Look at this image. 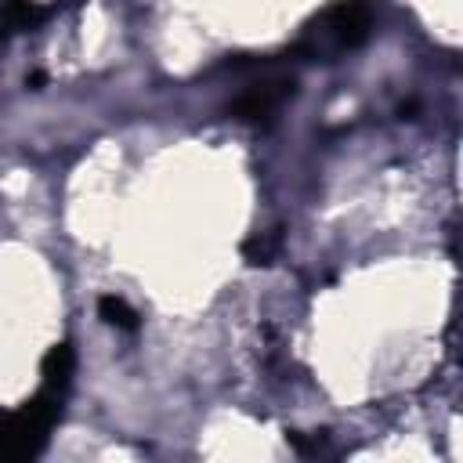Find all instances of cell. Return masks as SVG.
<instances>
[{
    "instance_id": "6da1fadb",
    "label": "cell",
    "mask_w": 463,
    "mask_h": 463,
    "mask_svg": "<svg viewBox=\"0 0 463 463\" xmlns=\"http://www.w3.org/2000/svg\"><path fill=\"white\" fill-rule=\"evenodd\" d=\"M72 365H76L72 347L54 344L40 365V391L29 402H22L18 409L0 412V463H18V459L40 456V449L51 438V427L61 416V402L72 383Z\"/></svg>"
},
{
    "instance_id": "7a4b0ae2",
    "label": "cell",
    "mask_w": 463,
    "mask_h": 463,
    "mask_svg": "<svg viewBox=\"0 0 463 463\" xmlns=\"http://www.w3.org/2000/svg\"><path fill=\"white\" fill-rule=\"evenodd\" d=\"M369 29H373V14L362 0H340L333 7H326L315 25H307L304 40H300V51L304 54H344V51H354L369 40Z\"/></svg>"
},
{
    "instance_id": "3957f363",
    "label": "cell",
    "mask_w": 463,
    "mask_h": 463,
    "mask_svg": "<svg viewBox=\"0 0 463 463\" xmlns=\"http://www.w3.org/2000/svg\"><path fill=\"white\" fill-rule=\"evenodd\" d=\"M286 98H293V76H264L235 98L232 116L242 123H268L286 105Z\"/></svg>"
},
{
    "instance_id": "277c9868",
    "label": "cell",
    "mask_w": 463,
    "mask_h": 463,
    "mask_svg": "<svg viewBox=\"0 0 463 463\" xmlns=\"http://www.w3.org/2000/svg\"><path fill=\"white\" fill-rule=\"evenodd\" d=\"M98 311H101V318L109 322V326H116V329H127V333H134L137 329V311L123 300V297H101L98 300Z\"/></svg>"
}]
</instances>
